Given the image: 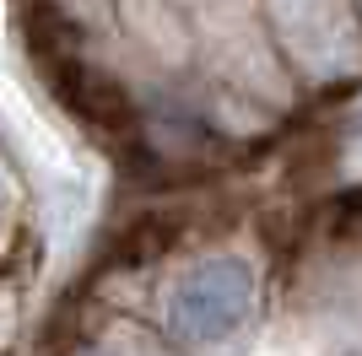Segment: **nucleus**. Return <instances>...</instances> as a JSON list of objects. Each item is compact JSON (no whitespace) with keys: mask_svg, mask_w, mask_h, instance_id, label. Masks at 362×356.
Returning a JSON list of instances; mask_svg holds the SVG:
<instances>
[{"mask_svg":"<svg viewBox=\"0 0 362 356\" xmlns=\"http://www.w3.org/2000/svg\"><path fill=\"white\" fill-rule=\"evenodd\" d=\"M54 356H362V178L141 216Z\"/></svg>","mask_w":362,"mask_h":356,"instance_id":"f03ea898","label":"nucleus"},{"mask_svg":"<svg viewBox=\"0 0 362 356\" xmlns=\"http://www.w3.org/2000/svg\"><path fill=\"white\" fill-rule=\"evenodd\" d=\"M22 32L146 184L233 178L362 97V0H22Z\"/></svg>","mask_w":362,"mask_h":356,"instance_id":"f257e3e1","label":"nucleus"}]
</instances>
